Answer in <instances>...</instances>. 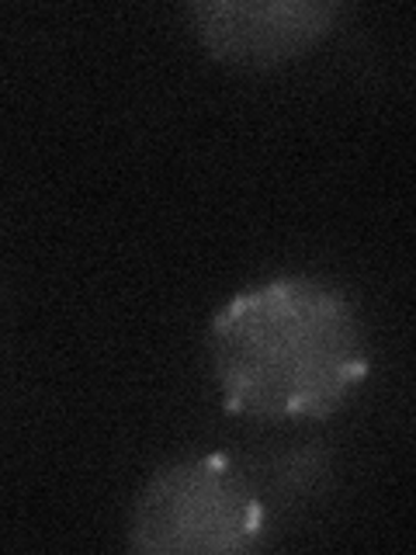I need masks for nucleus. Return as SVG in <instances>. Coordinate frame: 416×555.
I'll use <instances>...</instances> for the list:
<instances>
[{
    "label": "nucleus",
    "instance_id": "obj_3",
    "mask_svg": "<svg viewBox=\"0 0 416 555\" xmlns=\"http://www.w3.org/2000/svg\"><path fill=\"white\" fill-rule=\"evenodd\" d=\"M343 14L340 0H195L184 8L191 35L208 56L243 69L306 56L334 35Z\"/></svg>",
    "mask_w": 416,
    "mask_h": 555
},
{
    "label": "nucleus",
    "instance_id": "obj_1",
    "mask_svg": "<svg viewBox=\"0 0 416 555\" xmlns=\"http://www.w3.org/2000/svg\"><path fill=\"white\" fill-rule=\"evenodd\" d=\"M208 364L233 413L257 424H312L358 392L372 347L343 288L316 274H277L216 312Z\"/></svg>",
    "mask_w": 416,
    "mask_h": 555
},
{
    "label": "nucleus",
    "instance_id": "obj_2",
    "mask_svg": "<svg viewBox=\"0 0 416 555\" xmlns=\"http://www.w3.org/2000/svg\"><path fill=\"white\" fill-rule=\"evenodd\" d=\"M271 542V507L233 455H191L156 468L129 511L139 555H247Z\"/></svg>",
    "mask_w": 416,
    "mask_h": 555
}]
</instances>
